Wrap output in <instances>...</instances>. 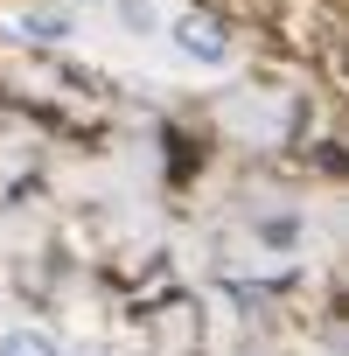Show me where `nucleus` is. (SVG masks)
Segmentation results:
<instances>
[{
  "label": "nucleus",
  "mask_w": 349,
  "mask_h": 356,
  "mask_svg": "<svg viewBox=\"0 0 349 356\" xmlns=\"http://www.w3.org/2000/svg\"><path fill=\"white\" fill-rule=\"evenodd\" d=\"M174 42H182L196 63H224V42H217V22L210 15H182V22H174Z\"/></svg>",
  "instance_id": "obj_1"
},
{
  "label": "nucleus",
  "mask_w": 349,
  "mask_h": 356,
  "mask_svg": "<svg viewBox=\"0 0 349 356\" xmlns=\"http://www.w3.org/2000/svg\"><path fill=\"white\" fill-rule=\"evenodd\" d=\"M8 356H49V342H35V335H15V342H8Z\"/></svg>",
  "instance_id": "obj_2"
}]
</instances>
